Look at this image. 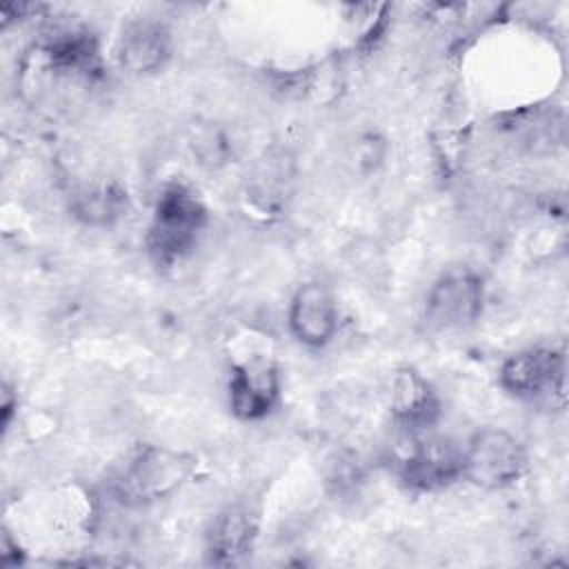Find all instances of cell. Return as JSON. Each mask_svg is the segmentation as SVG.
<instances>
[{
	"instance_id": "cell-1",
	"label": "cell",
	"mask_w": 569,
	"mask_h": 569,
	"mask_svg": "<svg viewBox=\"0 0 569 569\" xmlns=\"http://www.w3.org/2000/svg\"><path fill=\"white\" fill-rule=\"evenodd\" d=\"M209 224L202 198L184 184H169L153 204L147 229V251L158 267H171L187 258Z\"/></svg>"
},
{
	"instance_id": "cell-2",
	"label": "cell",
	"mask_w": 569,
	"mask_h": 569,
	"mask_svg": "<svg viewBox=\"0 0 569 569\" xmlns=\"http://www.w3.org/2000/svg\"><path fill=\"white\" fill-rule=\"evenodd\" d=\"M196 458L171 447H142L116 476L113 496L127 507H147L173 496L196 471Z\"/></svg>"
},
{
	"instance_id": "cell-3",
	"label": "cell",
	"mask_w": 569,
	"mask_h": 569,
	"mask_svg": "<svg viewBox=\"0 0 569 569\" xmlns=\"http://www.w3.org/2000/svg\"><path fill=\"white\" fill-rule=\"evenodd\" d=\"M527 462L522 440L502 427H482L462 445V480L478 489L498 491L516 485Z\"/></svg>"
},
{
	"instance_id": "cell-4",
	"label": "cell",
	"mask_w": 569,
	"mask_h": 569,
	"mask_svg": "<svg viewBox=\"0 0 569 569\" xmlns=\"http://www.w3.org/2000/svg\"><path fill=\"white\" fill-rule=\"evenodd\" d=\"M565 351L547 345L527 347L507 356L498 369L500 389L525 402H565Z\"/></svg>"
},
{
	"instance_id": "cell-5",
	"label": "cell",
	"mask_w": 569,
	"mask_h": 569,
	"mask_svg": "<svg viewBox=\"0 0 569 569\" xmlns=\"http://www.w3.org/2000/svg\"><path fill=\"white\" fill-rule=\"evenodd\" d=\"M485 296V278L476 269L449 267L427 289L422 320L431 331L467 329L482 316Z\"/></svg>"
},
{
	"instance_id": "cell-6",
	"label": "cell",
	"mask_w": 569,
	"mask_h": 569,
	"mask_svg": "<svg viewBox=\"0 0 569 569\" xmlns=\"http://www.w3.org/2000/svg\"><path fill=\"white\" fill-rule=\"evenodd\" d=\"M407 438L411 445L396 462V476L407 489L433 493L462 480V445L433 431Z\"/></svg>"
},
{
	"instance_id": "cell-7",
	"label": "cell",
	"mask_w": 569,
	"mask_h": 569,
	"mask_svg": "<svg viewBox=\"0 0 569 569\" xmlns=\"http://www.w3.org/2000/svg\"><path fill=\"white\" fill-rule=\"evenodd\" d=\"M227 398L231 413L242 422H260L273 413L282 398V378L267 358L238 362L229 371Z\"/></svg>"
},
{
	"instance_id": "cell-8",
	"label": "cell",
	"mask_w": 569,
	"mask_h": 569,
	"mask_svg": "<svg viewBox=\"0 0 569 569\" xmlns=\"http://www.w3.org/2000/svg\"><path fill=\"white\" fill-rule=\"evenodd\" d=\"M291 336L307 349H325L340 329V309L333 291L320 280L302 282L289 302Z\"/></svg>"
},
{
	"instance_id": "cell-9",
	"label": "cell",
	"mask_w": 569,
	"mask_h": 569,
	"mask_svg": "<svg viewBox=\"0 0 569 569\" xmlns=\"http://www.w3.org/2000/svg\"><path fill=\"white\" fill-rule=\"evenodd\" d=\"M389 413L405 436L431 431L442 416V400L436 387L416 369H396L389 387Z\"/></svg>"
},
{
	"instance_id": "cell-10",
	"label": "cell",
	"mask_w": 569,
	"mask_h": 569,
	"mask_svg": "<svg viewBox=\"0 0 569 569\" xmlns=\"http://www.w3.org/2000/svg\"><path fill=\"white\" fill-rule=\"evenodd\" d=\"M258 538V511L249 502L224 505L209 522L204 553L211 565H236L251 553Z\"/></svg>"
},
{
	"instance_id": "cell-11",
	"label": "cell",
	"mask_w": 569,
	"mask_h": 569,
	"mask_svg": "<svg viewBox=\"0 0 569 569\" xmlns=\"http://www.w3.org/2000/svg\"><path fill=\"white\" fill-rule=\"evenodd\" d=\"M116 56L127 73L151 76L171 58V33L160 20H133L122 29Z\"/></svg>"
},
{
	"instance_id": "cell-12",
	"label": "cell",
	"mask_w": 569,
	"mask_h": 569,
	"mask_svg": "<svg viewBox=\"0 0 569 569\" xmlns=\"http://www.w3.org/2000/svg\"><path fill=\"white\" fill-rule=\"evenodd\" d=\"M47 64L58 73L91 76L100 69V44L87 27H71L53 33L44 47Z\"/></svg>"
},
{
	"instance_id": "cell-13",
	"label": "cell",
	"mask_w": 569,
	"mask_h": 569,
	"mask_svg": "<svg viewBox=\"0 0 569 569\" xmlns=\"http://www.w3.org/2000/svg\"><path fill=\"white\" fill-rule=\"evenodd\" d=\"M131 207L129 193L118 182H96L78 189L69 200L71 216L93 229H104L116 224L127 216Z\"/></svg>"
},
{
	"instance_id": "cell-14",
	"label": "cell",
	"mask_w": 569,
	"mask_h": 569,
	"mask_svg": "<svg viewBox=\"0 0 569 569\" xmlns=\"http://www.w3.org/2000/svg\"><path fill=\"white\" fill-rule=\"evenodd\" d=\"M22 562V553L18 542L9 536V531H2V542H0V565L2 567H13Z\"/></svg>"
},
{
	"instance_id": "cell-15",
	"label": "cell",
	"mask_w": 569,
	"mask_h": 569,
	"mask_svg": "<svg viewBox=\"0 0 569 569\" xmlns=\"http://www.w3.org/2000/svg\"><path fill=\"white\" fill-rule=\"evenodd\" d=\"M18 407V398H13L9 385L2 387V405H0V418H2V429H9V422H11V416H13V409Z\"/></svg>"
}]
</instances>
